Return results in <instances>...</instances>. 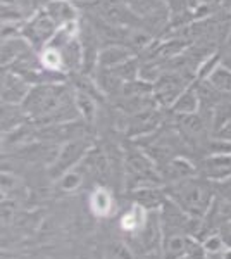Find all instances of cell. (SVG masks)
<instances>
[{
	"mask_svg": "<svg viewBox=\"0 0 231 259\" xmlns=\"http://www.w3.org/2000/svg\"><path fill=\"white\" fill-rule=\"evenodd\" d=\"M167 197L178 204L188 216L195 220H202L211 211L214 200V187L207 178L190 177L181 182L169 183L166 187Z\"/></svg>",
	"mask_w": 231,
	"mask_h": 259,
	"instance_id": "obj_1",
	"label": "cell"
},
{
	"mask_svg": "<svg viewBox=\"0 0 231 259\" xmlns=\"http://www.w3.org/2000/svg\"><path fill=\"white\" fill-rule=\"evenodd\" d=\"M57 31L59 26L56 24V21L50 18L49 12L41 7V9L35 11L24 21L21 36L26 38L28 44L35 50H41L49 47V44L52 41Z\"/></svg>",
	"mask_w": 231,
	"mask_h": 259,
	"instance_id": "obj_2",
	"label": "cell"
},
{
	"mask_svg": "<svg viewBox=\"0 0 231 259\" xmlns=\"http://www.w3.org/2000/svg\"><path fill=\"white\" fill-rule=\"evenodd\" d=\"M88 152H91V142L86 139H73L66 142L59 149L56 159L50 164V175L54 178H61L64 173L74 169L83 159H86Z\"/></svg>",
	"mask_w": 231,
	"mask_h": 259,
	"instance_id": "obj_3",
	"label": "cell"
},
{
	"mask_svg": "<svg viewBox=\"0 0 231 259\" xmlns=\"http://www.w3.org/2000/svg\"><path fill=\"white\" fill-rule=\"evenodd\" d=\"M31 83L11 69H4L2 73V104L21 106L31 90Z\"/></svg>",
	"mask_w": 231,
	"mask_h": 259,
	"instance_id": "obj_4",
	"label": "cell"
},
{
	"mask_svg": "<svg viewBox=\"0 0 231 259\" xmlns=\"http://www.w3.org/2000/svg\"><path fill=\"white\" fill-rule=\"evenodd\" d=\"M202 177L211 182H224L231 178V154H211L202 162Z\"/></svg>",
	"mask_w": 231,
	"mask_h": 259,
	"instance_id": "obj_5",
	"label": "cell"
},
{
	"mask_svg": "<svg viewBox=\"0 0 231 259\" xmlns=\"http://www.w3.org/2000/svg\"><path fill=\"white\" fill-rule=\"evenodd\" d=\"M159 173H161V177H162V182L174 183V182H181L184 178L195 177L197 168L188 159L176 156L164 162V166L159 169Z\"/></svg>",
	"mask_w": 231,
	"mask_h": 259,
	"instance_id": "obj_6",
	"label": "cell"
},
{
	"mask_svg": "<svg viewBox=\"0 0 231 259\" xmlns=\"http://www.w3.org/2000/svg\"><path fill=\"white\" fill-rule=\"evenodd\" d=\"M131 57H135V54H133V49L128 47V45L123 44L104 45L99 56V68H109V69L117 68L119 64L131 59Z\"/></svg>",
	"mask_w": 231,
	"mask_h": 259,
	"instance_id": "obj_7",
	"label": "cell"
},
{
	"mask_svg": "<svg viewBox=\"0 0 231 259\" xmlns=\"http://www.w3.org/2000/svg\"><path fill=\"white\" fill-rule=\"evenodd\" d=\"M149 214L150 211H147L145 207H142L140 204H133L128 211H124V214L119 220V227L124 233L129 235H140L144 232V228L149 223Z\"/></svg>",
	"mask_w": 231,
	"mask_h": 259,
	"instance_id": "obj_8",
	"label": "cell"
},
{
	"mask_svg": "<svg viewBox=\"0 0 231 259\" xmlns=\"http://www.w3.org/2000/svg\"><path fill=\"white\" fill-rule=\"evenodd\" d=\"M43 9L49 12L50 18L56 21L59 28L78 23V11L71 0H49L43 6Z\"/></svg>",
	"mask_w": 231,
	"mask_h": 259,
	"instance_id": "obj_9",
	"label": "cell"
},
{
	"mask_svg": "<svg viewBox=\"0 0 231 259\" xmlns=\"http://www.w3.org/2000/svg\"><path fill=\"white\" fill-rule=\"evenodd\" d=\"M33 47L28 44L26 38L23 36H12V38L2 40V49H0V62H2V69H7L14 64L19 57L29 52Z\"/></svg>",
	"mask_w": 231,
	"mask_h": 259,
	"instance_id": "obj_10",
	"label": "cell"
},
{
	"mask_svg": "<svg viewBox=\"0 0 231 259\" xmlns=\"http://www.w3.org/2000/svg\"><path fill=\"white\" fill-rule=\"evenodd\" d=\"M88 207L97 218H109L114 212L116 200L112 197V192L106 187H97L88 197Z\"/></svg>",
	"mask_w": 231,
	"mask_h": 259,
	"instance_id": "obj_11",
	"label": "cell"
},
{
	"mask_svg": "<svg viewBox=\"0 0 231 259\" xmlns=\"http://www.w3.org/2000/svg\"><path fill=\"white\" fill-rule=\"evenodd\" d=\"M188 239L190 235L179 232H162V252L166 259H183L187 257Z\"/></svg>",
	"mask_w": 231,
	"mask_h": 259,
	"instance_id": "obj_12",
	"label": "cell"
},
{
	"mask_svg": "<svg viewBox=\"0 0 231 259\" xmlns=\"http://www.w3.org/2000/svg\"><path fill=\"white\" fill-rule=\"evenodd\" d=\"M133 197H135V202L140 204L142 207H145L147 211H157L166 202L167 192L159 189V185L142 187V189L133 190Z\"/></svg>",
	"mask_w": 231,
	"mask_h": 259,
	"instance_id": "obj_13",
	"label": "cell"
},
{
	"mask_svg": "<svg viewBox=\"0 0 231 259\" xmlns=\"http://www.w3.org/2000/svg\"><path fill=\"white\" fill-rule=\"evenodd\" d=\"M169 111H173L176 116L195 114V112L200 111V97H199V92H197L195 81L176 99V102L171 106Z\"/></svg>",
	"mask_w": 231,
	"mask_h": 259,
	"instance_id": "obj_14",
	"label": "cell"
},
{
	"mask_svg": "<svg viewBox=\"0 0 231 259\" xmlns=\"http://www.w3.org/2000/svg\"><path fill=\"white\" fill-rule=\"evenodd\" d=\"M74 102H76L78 112L83 118L86 124H91L95 121L97 116V99L94 95L86 94L83 90H76L74 92Z\"/></svg>",
	"mask_w": 231,
	"mask_h": 259,
	"instance_id": "obj_15",
	"label": "cell"
},
{
	"mask_svg": "<svg viewBox=\"0 0 231 259\" xmlns=\"http://www.w3.org/2000/svg\"><path fill=\"white\" fill-rule=\"evenodd\" d=\"M207 81L219 92L222 97H231V69L219 64L207 78Z\"/></svg>",
	"mask_w": 231,
	"mask_h": 259,
	"instance_id": "obj_16",
	"label": "cell"
},
{
	"mask_svg": "<svg viewBox=\"0 0 231 259\" xmlns=\"http://www.w3.org/2000/svg\"><path fill=\"white\" fill-rule=\"evenodd\" d=\"M57 180H59V187H61L62 192H76L83 183L81 173H79L76 168L68 171V173H64L61 178H57Z\"/></svg>",
	"mask_w": 231,
	"mask_h": 259,
	"instance_id": "obj_17",
	"label": "cell"
},
{
	"mask_svg": "<svg viewBox=\"0 0 231 259\" xmlns=\"http://www.w3.org/2000/svg\"><path fill=\"white\" fill-rule=\"evenodd\" d=\"M204 249L207 252V256H221V252L224 250V240H222L221 235H211L207 237L204 242Z\"/></svg>",
	"mask_w": 231,
	"mask_h": 259,
	"instance_id": "obj_18",
	"label": "cell"
},
{
	"mask_svg": "<svg viewBox=\"0 0 231 259\" xmlns=\"http://www.w3.org/2000/svg\"><path fill=\"white\" fill-rule=\"evenodd\" d=\"M219 52H221V64L224 66V68L231 69V28H229L228 36H226V40H224V45H222V49Z\"/></svg>",
	"mask_w": 231,
	"mask_h": 259,
	"instance_id": "obj_19",
	"label": "cell"
},
{
	"mask_svg": "<svg viewBox=\"0 0 231 259\" xmlns=\"http://www.w3.org/2000/svg\"><path fill=\"white\" fill-rule=\"evenodd\" d=\"M216 139H222V140L231 142V119L219 130V132L216 133Z\"/></svg>",
	"mask_w": 231,
	"mask_h": 259,
	"instance_id": "obj_20",
	"label": "cell"
},
{
	"mask_svg": "<svg viewBox=\"0 0 231 259\" xmlns=\"http://www.w3.org/2000/svg\"><path fill=\"white\" fill-rule=\"evenodd\" d=\"M221 259H231V247H226L224 250L221 252Z\"/></svg>",
	"mask_w": 231,
	"mask_h": 259,
	"instance_id": "obj_21",
	"label": "cell"
},
{
	"mask_svg": "<svg viewBox=\"0 0 231 259\" xmlns=\"http://www.w3.org/2000/svg\"><path fill=\"white\" fill-rule=\"evenodd\" d=\"M221 4H222V9L231 12V0H221Z\"/></svg>",
	"mask_w": 231,
	"mask_h": 259,
	"instance_id": "obj_22",
	"label": "cell"
},
{
	"mask_svg": "<svg viewBox=\"0 0 231 259\" xmlns=\"http://www.w3.org/2000/svg\"><path fill=\"white\" fill-rule=\"evenodd\" d=\"M90 259H104V256H102L100 252H94V254L90 256Z\"/></svg>",
	"mask_w": 231,
	"mask_h": 259,
	"instance_id": "obj_23",
	"label": "cell"
},
{
	"mask_svg": "<svg viewBox=\"0 0 231 259\" xmlns=\"http://www.w3.org/2000/svg\"><path fill=\"white\" fill-rule=\"evenodd\" d=\"M183 259H192V257H188V256H187V257H183Z\"/></svg>",
	"mask_w": 231,
	"mask_h": 259,
	"instance_id": "obj_24",
	"label": "cell"
},
{
	"mask_svg": "<svg viewBox=\"0 0 231 259\" xmlns=\"http://www.w3.org/2000/svg\"><path fill=\"white\" fill-rule=\"evenodd\" d=\"M229 14H231V12H229Z\"/></svg>",
	"mask_w": 231,
	"mask_h": 259,
	"instance_id": "obj_25",
	"label": "cell"
}]
</instances>
